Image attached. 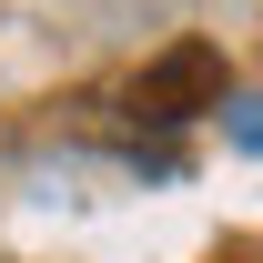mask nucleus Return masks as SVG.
<instances>
[{
  "label": "nucleus",
  "mask_w": 263,
  "mask_h": 263,
  "mask_svg": "<svg viewBox=\"0 0 263 263\" xmlns=\"http://www.w3.org/2000/svg\"><path fill=\"white\" fill-rule=\"evenodd\" d=\"M202 111H223V51L213 41H172L162 61H142V81H132V122H202Z\"/></svg>",
  "instance_id": "1"
}]
</instances>
